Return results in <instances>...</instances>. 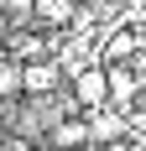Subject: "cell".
<instances>
[{"mask_svg": "<svg viewBox=\"0 0 146 151\" xmlns=\"http://www.w3.org/2000/svg\"><path fill=\"white\" fill-rule=\"evenodd\" d=\"M73 99H78L84 109L110 104V78H104V63H84V68H73Z\"/></svg>", "mask_w": 146, "mask_h": 151, "instance_id": "cell-1", "label": "cell"}, {"mask_svg": "<svg viewBox=\"0 0 146 151\" xmlns=\"http://www.w3.org/2000/svg\"><path fill=\"white\" fill-rule=\"evenodd\" d=\"M52 89H58V63L52 58L21 63V94H52Z\"/></svg>", "mask_w": 146, "mask_h": 151, "instance_id": "cell-2", "label": "cell"}, {"mask_svg": "<svg viewBox=\"0 0 146 151\" xmlns=\"http://www.w3.org/2000/svg\"><path fill=\"white\" fill-rule=\"evenodd\" d=\"M104 78H110V109L136 104V94H141V73H131V68H104Z\"/></svg>", "mask_w": 146, "mask_h": 151, "instance_id": "cell-3", "label": "cell"}, {"mask_svg": "<svg viewBox=\"0 0 146 151\" xmlns=\"http://www.w3.org/2000/svg\"><path fill=\"white\" fill-rule=\"evenodd\" d=\"M84 146H89L84 115H63V120L52 125V151H84Z\"/></svg>", "mask_w": 146, "mask_h": 151, "instance_id": "cell-4", "label": "cell"}, {"mask_svg": "<svg viewBox=\"0 0 146 151\" xmlns=\"http://www.w3.org/2000/svg\"><path fill=\"white\" fill-rule=\"evenodd\" d=\"M31 11L52 26H63V21H73V0H31Z\"/></svg>", "mask_w": 146, "mask_h": 151, "instance_id": "cell-5", "label": "cell"}, {"mask_svg": "<svg viewBox=\"0 0 146 151\" xmlns=\"http://www.w3.org/2000/svg\"><path fill=\"white\" fill-rule=\"evenodd\" d=\"M0 94H21V58H0Z\"/></svg>", "mask_w": 146, "mask_h": 151, "instance_id": "cell-6", "label": "cell"}, {"mask_svg": "<svg viewBox=\"0 0 146 151\" xmlns=\"http://www.w3.org/2000/svg\"><path fill=\"white\" fill-rule=\"evenodd\" d=\"M0 151H31V136L26 130H11V136H0Z\"/></svg>", "mask_w": 146, "mask_h": 151, "instance_id": "cell-7", "label": "cell"}, {"mask_svg": "<svg viewBox=\"0 0 146 151\" xmlns=\"http://www.w3.org/2000/svg\"><path fill=\"white\" fill-rule=\"evenodd\" d=\"M94 151H136L131 141H104V146H94Z\"/></svg>", "mask_w": 146, "mask_h": 151, "instance_id": "cell-8", "label": "cell"}]
</instances>
